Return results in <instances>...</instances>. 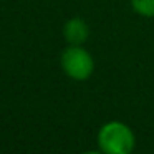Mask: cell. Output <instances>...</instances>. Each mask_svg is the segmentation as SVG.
Masks as SVG:
<instances>
[{"label": "cell", "instance_id": "6da1fadb", "mask_svg": "<svg viewBox=\"0 0 154 154\" xmlns=\"http://www.w3.org/2000/svg\"><path fill=\"white\" fill-rule=\"evenodd\" d=\"M98 146L104 154H131L136 146V136L128 124L109 121L98 131Z\"/></svg>", "mask_w": 154, "mask_h": 154}, {"label": "cell", "instance_id": "7a4b0ae2", "mask_svg": "<svg viewBox=\"0 0 154 154\" xmlns=\"http://www.w3.org/2000/svg\"><path fill=\"white\" fill-rule=\"evenodd\" d=\"M63 73L75 81H86L94 71V60L83 45H68L60 57Z\"/></svg>", "mask_w": 154, "mask_h": 154}, {"label": "cell", "instance_id": "3957f363", "mask_svg": "<svg viewBox=\"0 0 154 154\" xmlns=\"http://www.w3.org/2000/svg\"><path fill=\"white\" fill-rule=\"evenodd\" d=\"M63 37L68 45H83L90 37V27L80 17H73L65 22Z\"/></svg>", "mask_w": 154, "mask_h": 154}, {"label": "cell", "instance_id": "277c9868", "mask_svg": "<svg viewBox=\"0 0 154 154\" xmlns=\"http://www.w3.org/2000/svg\"><path fill=\"white\" fill-rule=\"evenodd\" d=\"M131 7L141 17L154 18V0H131Z\"/></svg>", "mask_w": 154, "mask_h": 154}, {"label": "cell", "instance_id": "5b68a950", "mask_svg": "<svg viewBox=\"0 0 154 154\" xmlns=\"http://www.w3.org/2000/svg\"><path fill=\"white\" fill-rule=\"evenodd\" d=\"M83 154H104V152H101V151H86Z\"/></svg>", "mask_w": 154, "mask_h": 154}]
</instances>
